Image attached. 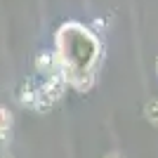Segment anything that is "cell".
Listing matches in <instances>:
<instances>
[{
    "instance_id": "obj_3",
    "label": "cell",
    "mask_w": 158,
    "mask_h": 158,
    "mask_svg": "<svg viewBox=\"0 0 158 158\" xmlns=\"http://www.w3.org/2000/svg\"><path fill=\"white\" fill-rule=\"evenodd\" d=\"M7 127H10V118H7V113L0 109V135H5Z\"/></svg>"
},
{
    "instance_id": "obj_1",
    "label": "cell",
    "mask_w": 158,
    "mask_h": 158,
    "mask_svg": "<svg viewBox=\"0 0 158 158\" xmlns=\"http://www.w3.org/2000/svg\"><path fill=\"white\" fill-rule=\"evenodd\" d=\"M57 50H59V61L64 71H69V78H76V76L90 73L99 54V43L85 26L66 24L57 35Z\"/></svg>"
},
{
    "instance_id": "obj_2",
    "label": "cell",
    "mask_w": 158,
    "mask_h": 158,
    "mask_svg": "<svg viewBox=\"0 0 158 158\" xmlns=\"http://www.w3.org/2000/svg\"><path fill=\"white\" fill-rule=\"evenodd\" d=\"M146 116H149L153 123H158V102H149V106H146Z\"/></svg>"
}]
</instances>
